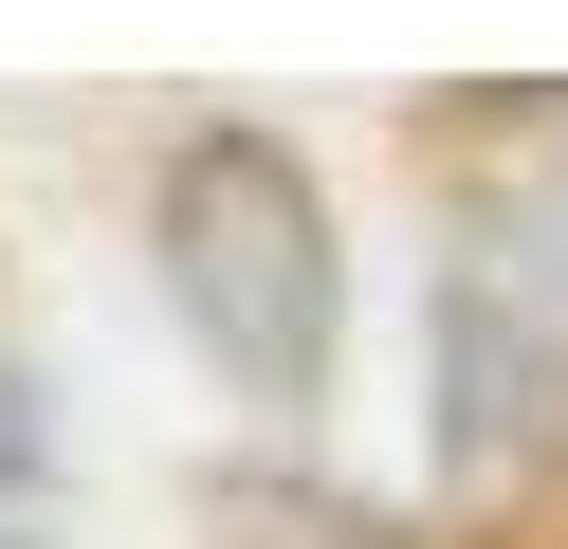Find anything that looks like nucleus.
Listing matches in <instances>:
<instances>
[{"label":"nucleus","mask_w":568,"mask_h":549,"mask_svg":"<svg viewBox=\"0 0 568 549\" xmlns=\"http://www.w3.org/2000/svg\"><path fill=\"white\" fill-rule=\"evenodd\" d=\"M165 293H184V329L221 348L239 403H331L348 256H331V202L275 129H202L165 165Z\"/></svg>","instance_id":"f257e3e1"},{"label":"nucleus","mask_w":568,"mask_h":549,"mask_svg":"<svg viewBox=\"0 0 568 549\" xmlns=\"http://www.w3.org/2000/svg\"><path fill=\"white\" fill-rule=\"evenodd\" d=\"M440 439L458 476H550L568 458V183H531L440 293Z\"/></svg>","instance_id":"f03ea898"},{"label":"nucleus","mask_w":568,"mask_h":549,"mask_svg":"<svg viewBox=\"0 0 568 549\" xmlns=\"http://www.w3.org/2000/svg\"><path fill=\"white\" fill-rule=\"evenodd\" d=\"M38 439H55V421H38V385H19V366H0V495H19V476H38Z\"/></svg>","instance_id":"7ed1b4c3"}]
</instances>
